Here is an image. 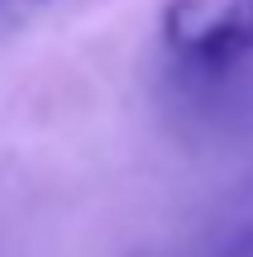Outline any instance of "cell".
<instances>
[{"instance_id": "1", "label": "cell", "mask_w": 253, "mask_h": 257, "mask_svg": "<svg viewBox=\"0 0 253 257\" xmlns=\"http://www.w3.org/2000/svg\"><path fill=\"white\" fill-rule=\"evenodd\" d=\"M158 34L182 81L215 91L253 57V0H167Z\"/></svg>"}, {"instance_id": "2", "label": "cell", "mask_w": 253, "mask_h": 257, "mask_svg": "<svg viewBox=\"0 0 253 257\" xmlns=\"http://www.w3.org/2000/svg\"><path fill=\"white\" fill-rule=\"evenodd\" d=\"M210 257H253V219H248V224H239V229H229Z\"/></svg>"}]
</instances>
